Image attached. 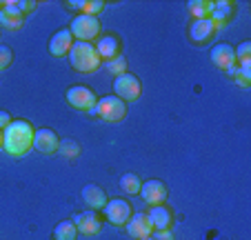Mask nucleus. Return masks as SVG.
I'll use <instances>...</instances> for the list:
<instances>
[{
  "label": "nucleus",
  "instance_id": "f8f14e48",
  "mask_svg": "<svg viewBox=\"0 0 251 240\" xmlns=\"http://www.w3.org/2000/svg\"><path fill=\"white\" fill-rule=\"evenodd\" d=\"M125 227H127V234L131 236V238H138V240L147 238V236L153 234V227H151V222H149V218L145 212L131 213V218H129V222Z\"/></svg>",
  "mask_w": 251,
  "mask_h": 240
},
{
  "label": "nucleus",
  "instance_id": "5701e85b",
  "mask_svg": "<svg viewBox=\"0 0 251 240\" xmlns=\"http://www.w3.org/2000/svg\"><path fill=\"white\" fill-rule=\"evenodd\" d=\"M58 154H62L65 158H78L80 156V145L71 138H65V140L58 142Z\"/></svg>",
  "mask_w": 251,
  "mask_h": 240
},
{
  "label": "nucleus",
  "instance_id": "cd10ccee",
  "mask_svg": "<svg viewBox=\"0 0 251 240\" xmlns=\"http://www.w3.org/2000/svg\"><path fill=\"white\" fill-rule=\"evenodd\" d=\"M11 60H14V53H11V49L7 47V45H0V71L7 69V67L11 65Z\"/></svg>",
  "mask_w": 251,
  "mask_h": 240
},
{
  "label": "nucleus",
  "instance_id": "473e14b6",
  "mask_svg": "<svg viewBox=\"0 0 251 240\" xmlns=\"http://www.w3.org/2000/svg\"><path fill=\"white\" fill-rule=\"evenodd\" d=\"M2 5H5V2H2V0H0V11H2Z\"/></svg>",
  "mask_w": 251,
  "mask_h": 240
},
{
  "label": "nucleus",
  "instance_id": "0eeeda50",
  "mask_svg": "<svg viewBox=\"0 0 251 240\" xmlns=\"http://www.w3.org/2000/svg\"><path fill=\"white\" fill-rule=\"evenodd\" d=\"M104 216H107V220L111 222V225L116 227H125L129 222V218H131V203H127V200H123V198H114V200H109V203L102 207Z\"/></svg>",
  "mask_w": 251,
  "mask_h": 240
},
{
  "label": "nucleus",
  "instance_id": "423d86ee",
  "mask_svg": "<svg viewBox=\"0 0 251 240\" xmlns=\"http://www.w3.org/2000/svg\"><path fill=\"white\" fill-rule=\"evenodd\" d=\"M67 103L74 109H78V111L94 113L96 105H98V96H96L89 87L76 85V87H69V89H67Z\"/></svg>",
  "mask_w": 251,
  "mask_h": 240
},
{
  "label": "nucleus",
  "instance_id": "7c9ffc66",
  "mask_svg": "<svg viewBox=\"0 0 251 240\" xmlns=\"http://www.w3.org/2000/svg\"><path fill=\"white\" fill-rule=\"evenodd\" d=\"M140 240H156V238H153V236H147V238H140Z\"/></svg>",
  "mask_w": 251,
  "mask_h": 240
},
{
  "label": "nucleus",
  "instance_id": "b1692460",
  "mask_svg": "<svg viewBox=\"0 0 251 240\" xmlns=\"http://www.w3.org/2000/svg\"><path fill=\"white\" fill-rule=\"evenodd\" d=\"M140 187H142V183L136 174H125L120 178V189L127 193H140Z\"/></svg>",
  "mask_w": 251,
  "mask_h": 240
},
{
  "label": "nucleus",
  "instance_id": "6ab92c4d",
  "mask_svg": "<svg viewBox=\"0 0 251 240\" xmlns=\"http://www.w3.org/2000/svg\"><path fill=\"white\" fill-rule=\"evenodd\" d=\"M69 7L78 9L82 16H96L104 9V2L102 0H74V2H67Z\"/></svg>",
  "mask_w": 251,
  "mask_h": 240
},
{
  "label": "nucleus",
  "instance_id": "2eb2a0df",
  "mask_svg": "<svg viewBox=\"0 0 251 240\" xmlns=\"http://www.w3.org/2000/svg\"><path fill=\"white\" fill-rule=\"evenodd\" d=\"M71 45H74V36H71L69 29H60V31H56L51 36V40H49V53L56 58L65 56V53H69Z\"/></svg>",
  "mask_w": 251,
  "mask_h": 240
},
{
  "label": "nucleus",
  "instance_id": "2f4dec72",
  "mask_svg": "<svg viewBox=\"0 0 251 240\" xmlns=\"http://www.w3.org/2000/svg\"><path fill=\"white\" fill-rule=\"evenodd\" d=\"M0 147H2V129H0Z\"/></svg>",
  "mask_w": 251,
  "mask_h": 240
},
{
  "label": "nucleus",
  "instance_id": "f03ea898",
  "mask_svg": "<svg viewBox=\"0 0 251 240\" xmlns=\"http://www.w3.org/2000/svg\"><path fill=\"white\" fill-rule=\"evenodd\" d=\"M69 62H71V67L76 71H80V74H94V71L102 65V60H100L94 45L78 43V40L71 45V49H69Z\"/></svg>",
  "mask_w": 251,
  "mask_h": 240
},
{
  "label": "nucleus",
  "instance_id": "393cba45",
  "mask_svg": "<svg viewBox=\"0 0 251 240\" xmlns=\"http://www.w3.org/2000/svg\"><path fill=\"white\" fill-rule=\"evenodd\" d=\"M0 25L5 29H11V31H16V29L23 27V16H16V14H9V11H0Z\"/></svg>",
  "mask_w": 251,
  "mask_h": 240
},
{
  "label": "nucleus",
  "instance_id": "c85d7f7f",
  "mask_svg": "<svg viewBox=\"0 0 251 240\" xmlns=\"http://www.w3.org/2000/svg\"><path fill=\"white\" fill-rule=\"evenodd\" d=\"M153 238L156 240H174V234H171V229H162V231H156Z\"/></svg>",
  "mask_w": 251,
  "mask_h": 240
},
{
  "label": "nucleus",
  "instance_id": "aec40b11",
  "mask_svg": "<svg viewBox=\"0 0 251 240\" xmlns=\"http://www.w3.org/2000/svg\"><path fill=\"white\" fill-rule=\"evenodd\" d=\"M2 9L9 11V14H16V16H25L36 9V2H33V0H5Z\"/></svg>",
  "mask_w": 251,
  "mask_h": 240
},
{
  "label": "nucleus",
  "instance_id": "20e7f679",
  "mask_svg": "<svg viewBox=\"0 0 251 240\" xmlns=\"http://www.w3.org/2000/svg\"><path fill=\"white\" fill-rule=\"evenodd\" d=\"M71 36L78 38V43H91L94 38H98L100 33V23L96 16H76L71 20V27H69Z\"/></svg>",
  "mask_w": 251,
  "mask_h": 240
},
{
  "label": "nucleus",
  "instance_id": "f257e3e1",
  "mask_svg": "<svg viewBox=\"0 0 251 240\" xmlns=\"http://www.w3.org/2000/svg\"><path fill=\"white\" fill-rule=\"evenodd\" d=\"M33 132L36 129L27 120H11L2 129V147L11 156H25L33 147Z\"/></svg>",
  "mask_w": 251,
  "mask_h": 240
},
{
  "label": "nucleus",
  "instance_id": "7ed1b4c3",
  "mask_svg": "<svg viewBox=\"0 0 251 240\" xmlns=\"http://www.w3.org/2000/svg\"><path fill=\"white\" fill-rule=\"evenodd\" d=\"M94 113L107 123H118L127 116V103H123L118 96H102V98H98Z\"/></svg>",
  "mask_w": 251,
  "mask_h": 240
},
{
  "label": "nucleus",
  "instance_id": "ddd939ff",
  "mask_svg": "<svg viewBox=\"0 0 251 240\" xmlns=\"http://www.w3.org/2000/svg\"><path fill=\"white\" fill-rule=\"evenodd\" d=\"M211 62L216 67H220V69H231V67H236L238 62H236V52H233V47L231 45H227V43H220V45H216V47L211 49Z\"/></svg>",
  "mask_w": 251,
  "mask_h": 240
},
{
  "label": "nucleus",
  "instance_id": "a878e982",
  "mask_svg": "<svg viewBox=\"0 0 251 240\" xmlns=\"http://www.w3.org/2000/svg\"><path fill=\"white\" fill-rule=\"evenodd\" d=\"M104 65H107V69H109L111 76H116V78H118L120 74H125V71H127V58L118 53V56L111 58V60H107Z\"/></svg>",
  "mask_w": 251,
  "mask_h": 240
},
{
  "label": "nucleus",
  "instance_id": "f3484780",
  "mask_svg": "<svg viewBox=\"0 0 251 240\" xmlns=\"http://www.w3.org/2000/svg\"><path fill=\"white\" fill-rule=\"evenodd\" d=\"M82 200H85V205L91 212H96V209H102L104 205H107V193H104V189H100L98 185H87V187L82 189Z\"/></svg>",
  "mask_w": 251,
  "mask_h": 240
},
{
  "label": "nucleus",
  "instance_id": "1a4fd4ad",
  "mask_svg": "<svg viewBox=\"0 0 251 240\" xmlns=\"http://www.w3.org/2000/svg\"><path fill=\"white\" fill-rule=\"evenodd\" d=\"M74 225H76V229L80 231L82 236H96V234H100V229H102L100 216L96 212H91V209L78 213V216L74 218Z\"/></svg>",
  "mask_w": 251,
  "mask_h": 240
},
{
  "label": "nucleus",
  "instance_id": "4be33fe9",
  "mask_svg": "<svg viewBox=\"0 0 251 240\" xmlns=\"http://www.w3.org/2000/svg\"><path fill=\"white\" fill-rule=\"evenodd\" d=\"M187 7H189V11H191V16H194V20L209 18V14H211V2H209V0H191Z\"/></svg>",
  "mask_w": 251,
  "mask_h": 240
},
{
  "label": "nucleus",
  "instance_id": "4468645a",
  "mask_svg": "<svg viewBox=\"0 0 251 240\" xmlns=\"http://www.w3.org/2000/svg\"><path fill=\"white\" fill-rule=\"evenodd\" d=\"M216 31H218V29H216V25H213L211 20H209V18H200V20H194V23H191L189 38L194 40V43L202 45V43H209Z\"/></svg>",
  "mask_w": 251,
  "mask_h": 240
},
{
  "label": "nucleus",
  "instance_id": "39448f33",
  "mask_svg": "<svg viewBox=\"0 0 251 240\" xmlns=\"http://www.w3.org/2000/svg\"><path fill=\"white\" fill-rule=\"evenodd\" d=\"M114 91H116V96H118L123 103H133V100L140 98L142 87H140L138 76L125 71V74H120L118 78L114 80Z\"/></svg>",
  "mask_w": 251,
  "mask_h": 240
},
{
  "label": "nucleus",
  "instance_id": "dca6fc26",
  "mask_svg": "<svg viewBox=\"0 0 251 240\" xmlns=\"http://www.w3.org/2000/svg\"><path fill=\"white\" fill-rule=\"evenodd\" d=\"M147 218H149V222H151L153 231L169 229L171 222H174V216H171V212L165 205H151V209L147 212Z\"/></svg>",
  "mask_w": 251,
  "mask_h": 240
},
{
  "label": "nucleus",
  "instance_id": "c756f323",
  "mask_svg": "<svg viewBox=\"0 0 251 240\" xmlns=\"http://www.w3.org/2000/svg\"><path fill=\"white\" fill-rule=\"evenodd\" d=\"M11 123V118H9V113L7 111H0V129H5L7 125Z\"/></svg>",
  "mask_w": 251,
  "mask_h": 240
},
{
  "label": "nucleus",
  "instance_id": "bb28decb",
  "mask_svg": "<svg viewBox=\"0 0 251 240\" xmlns=\"http://www.w3.org/2000/svg\"><path fill=\"white\" fill-rule=\"evenodd\" d=\"M236 62L238 65H251V43H240L236 49Z\"/></svg>",
  "mask_w": 251,
  "mask_h": 240
},
{
  "label": "nucleus",
  "instance_id": "9d476101",
  "mask_svg": "<svg viewBox=\"0 0 251 240\" xmlns=\"http://www.w3.org/2000/svg\"><path fill=\"white\" fill-rule=\"evenodd\" d=\"M140 196L147 205H162L167 200V187L162 180H147L140 187Z\"/></svg>",
  "mask_w": 251,
  "mask_h": 240
},
{
  "label": "nucleus",
  "instance_id": "a211bd4d",
  "mask_svg": "<svg viewBox=\"0 0 251 240\" xmlns=\"http://www.w3.org/2000/svg\"><path fill=\"white\" fill-rule=\"evenodd\" d=\"M94 47H96V52H98L100 60H111V58L118 56L120 43L116 36H102V38H98V43H96Z\"/></svg>",
  "mask_w": 251,
  "mask_h": 240
},
{
  "label": "nucleus",
  "instance_id": "412c9836",
  "mask_svg": "<svg viewBox=\"0 0 251 240\" xmlns=\"http://www.w3.org/2000/svg\"><path fill=\"white\" fill-rule=\"evenodd\" d=\"M76 236H78V229L74 225V220H62L53 229V238L56 240H76Z\"/></svg>",
  "mask_w": 251,
  "mask_h": 240
},
{
  "label": "nucleus",
  "instance_id": "6e6552de",
  "mask_svg": "<svg viewBox=\"0 0 251 240\" xmlns=\"http://www.w3.org/2000/svg\"><path fill=\"white\" fill-rule=\"evenodd\" d=\"M236 14V5L229 2V0H216L211 2V14H209V20L216 25V29H223L229 20Z\"/></svg>",
  "mask_w": 251,
  "mask_h": 240
},
{
  "label": "nucleus",
  "instance_id": "9b49d317",
  "mask_svg": "<svg viewBox=\"0 0 251 240\" xmlns=\"http://www.w3.org/2000/svg\"><path fill=\"white\" fill-rule=\"evenodd\" d=\"M58 133L53 132V129H36L33 132V147L38 151H43V154H56L58 151Z\"/></svg>",
  "mask_w": 251,
  "mask_h": 240
}]
</instances>
